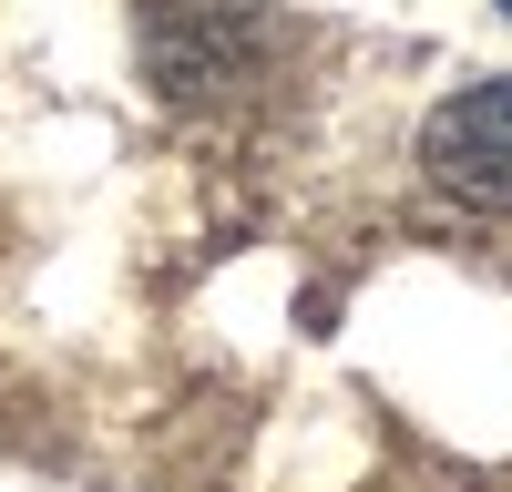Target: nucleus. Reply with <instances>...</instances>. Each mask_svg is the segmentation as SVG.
<instances>
[{
  "label": "nucleus",
  "instance_id": "obj_1",
  "mask_svg": "<svg viewBox=\"0 0 512 492\" xmlns=\"http://www.w3.org/2000/svg\"><path fill=\"white\" fill-rule=\"evenodd\" d=\"M420 164H431L441 195L482 205V216H512V72L461 82V93L420 123Z\"/></svg>",
  "mask_w": 512,
  "mask_h": 492
},
{
  "label": "nucleus",
  "instance_id": "obj_2",
  "mask_svg": "<svg viewBox=\"0 0 512 492\" xmlns=\"http://www.w3.org/2000/svg\"><path fill=\"white\" fill-rule=\"evenodd\" d=\"M502 11H512V0H502Z\"/></svg>",
  "mask_w": 512,
  "mask_h": 492
}]
</instances>
